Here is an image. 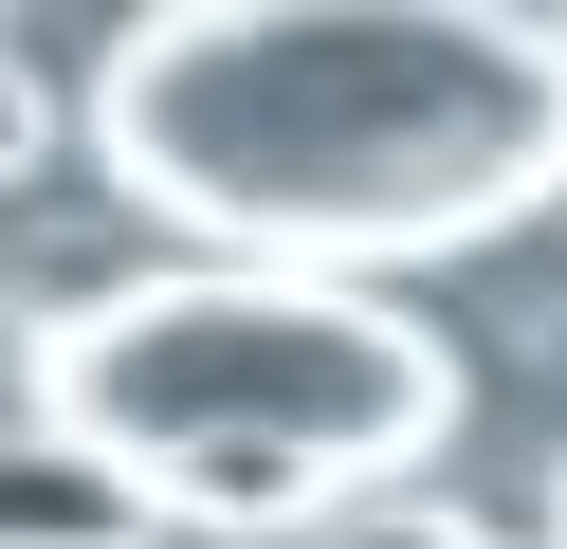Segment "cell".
Here are the masks:
<instances>
[{"label": "cell", "mask_w": 567, "mask_h": 549, "mask_svg": "<svg viewBox=\"0 0 567 549\" xmlns=\"http://www.w3.org/2000/svg\"><path fill=\"white\" fill-rule=\"evenodd\" d=\"M92 129L147 220L367 275L549 202L567 55L530 0H147Z\"/></svg>", "instance_id": "cell-1"}, {"label": "cell", "mask_w": 567, "mask_h": 549, "mask_svg": "<svg viewBox=\"0 0 567 549\" xmlns=\"http://www.w3.org/2000/svg\"><path fill=\"white\" fill-rule=\"evenodd\" d=\"M440 403H457L440 329L384 312L367 275H311V256L128 275L92 312H55L38 348V421L202 531H293L330 495H384L440 439Z\"/></svg>", "instance_id": "cell-2"}, {"label": "cell", "mask_w": 567, "mask_h": 549, "mask_svg": "<svg viewBox=\"0 0 567 549\" xmlns=\"http://www.w3.org/2000/svg\"><path fill=\"white\" fill-rule=\"evenodd\" d=\"M147 531H165V512L128 495L92 439H55V421L0 439V549H147Z\"/></svg>", "instance_id": "cell-3"}, {"label": "cell", "mask_w": 567, "mask_h": 549, "mask_svg": "<svg viewBox=\"0 0 567 549\" xmlns=\"http://www.w3.org/2000/svg\"><path fill=\"white\" fill-rule=\"evenodd\" d=\"M330 549H494L457 512H403V495H330Z\"/></svg>", "instance_id": "cell-4"}, {"label": "cell", "mask_w": 567, "mask_h": 549, "mask_svg": "<svg viewBox=\"0 0 567 549\" xmlns=\"http://www.w3.org/2000/svg\"><path fill=\"white\" fill-rule=\"evenodd\" d=\"M38 165V92H19V73H0V183Z\"/></svg>", "instance_id": "cell-5"}]
</instances>
